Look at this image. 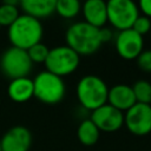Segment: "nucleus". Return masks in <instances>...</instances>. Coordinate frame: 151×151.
I'll list each match as a JSON object with an SVG mask.
<instances>
[{
	"mask_svg": "<svg viewBox=\"0 0 151 151\" xmlns=\"http://www.w3.org/2000/svg\"><path fill=\"white\" fill-rule=\"evenodd\" d=\"M124 124L134 136H145L151 132V105L136 103L124 114Z\"/></svg>",
	"mask_w": 151,
	"mask_h": 151,
	"instance_id": "6e6552de",
	"label": "nucleus"
},
{
	"mask_svg": "<svg viewBox=\"0 0 151 151\" xmlns=\"http://www.w3.org/2000/svg\"><path fill=\"white\" fill-rule=\"evenodd\" d=\"M81 11L85 22L96 28H101L107 22L106 2L103 0H87L83 5Z\"/></svg>",
	"mask_w": 151,
	"mask_h": 151,
	"instance_id": "ddd939ff",
	"label": "nucleus"
},
{
	"mask_svg": "<svg viewBox=\"0 0 151 151\" xmlns=\"http://www.w3.org/2000/svg\"><path fill=\"white\" fill-rule=\"evenodd\" d=\"M66 92L65 83L48 71H41L33 79V97L46 105H55L63 100Z\"/></svg>",
	"mask_w": 151,
	"mask_h": 151,
	"instance_id": "20e7f679",
	"label": "nucleus"
},
{
	"mask_svg": "<svg viewBox=\"0 0 151 151\" xmlns=\"http://www.w3.org/2000/svg\"><path fill=\"white\" fill-rule=\"evenodd\" d=\"M137 6H138V9L144 14V17L149 19L151 18V0H142Z\"/></svg>",
	"mask_w": 151,
	"mask_h": 151,
	"instance_id": "5701e85b",
	"label": "nucleus"
},
{
	"mask_svg": "<svg viewBox=\"0 0 151 151\" xmlns=\"http://www.w3.org/2000/svg\"><path fill=\"white\" fill-rule=\"evenodd\" d=\"M99 38H100L101 44H104V42L111 40V38H112V32L110 31V28L101 27V28H99Z\"/></svg>",
	"mask_w": 151,
	"mask_h": 151,
	"instance_id": "b1692460",
	"label": "nucleus"
},
{
	"mask_svg": "<svg viewBox=\"0 0 151 151\" xmlns=\"http://www.w3.org/2000/svg\"><path fill=\"white\" fill-rule=\"evenodd\" d=\"M76 93L80 105L87 110L93 111L107 104L109 87L98 76H84L77 84Z\"/></svg>",
	"mask_w": 151,
	"mask_h": 151,
	"instance_id": "7ed1b4c3",
	"label": "nucleus"
},
{
	"mask_svg": "<svg viewBox=\"0 0 151 151\" xmlns=\"http://www.w3.org/2000/svg\"><path fill=\"white\" fill-rule=\"evenodd\" d=\"M99 136H100V131L91 119H85L79 124L77 130V137L83 145L86 146L94 145L98 142Z\"/></svg>",
	"mask_w": 151,
	"mask_h": 151,
	"instance_id": "dca6fc26",
	"label": "nucleus"
},
{
	"mask_svg": "<svg viewBox=\"0 0 151 151\" xmlns=\"http://www.w3.org/2000/svg\"><path fill=\"white\" fill-rule=\"evenodd\" d=\"M137 65L145 72H151V50L143 51L137 58Z\"/></svg>",
	"mask_w": 151,
	"mask_h": 151,
	"instance_id": "4be33fe9",
	"label": "nucleus"
},
{
	"mask_svg": "<svg viewBox=\"0 0 151 151\" xmlns=\"http://www.w3.org/2000/svg\"><path fill=\"white\" fill-rule=\"evenodd\" d=\"M144 40L140 34L132 28L120 31L116 38V50L118 54L125 60L137 59L143 52Z\"/></svg>",
	"mask_w": 151,
	"mask_h": 151,
	"instance_id": "9d476101",
	"label": "nucleus"
},
{
	"mask_svg": "<svg viewBox=\"0 0 151 151\" xmlns=\"http://www.w3.org/2000/svg\"><path fill=\"white\" fill-rule=\"evenodd\" d=\"M8 97L15 103H25L33 97V80L28 77L11 80L7 87Z\"/></svg>",
	"mask_w": 151,
	"mask_h": 151,
	"instance_id": "2eb2a0df",
	"label": "nucleus"
},
{
	"mask_svg": "<svg viewBox=\"0 0 151 151\" xmlns=\"http://www.w3.org/2000/svg\"><path fill=\"white\" fill-rule=\"evenodd\" d=\"M8 39L13 47L27 51L33 45L40 42L44 28L41 21L27 14H21L8 27Z\"/></svg>",
	"mask_w": 151,
	"mask_h": 151,
	"instance_id": "f257e3e1",
	"label": "nucleus"
},
{
	"mask_svg": "<svg viewBox=\"0 0 151 151\" xmlns=\"http://www.w3.org/2000/svg\"><path fill=\"white\" fill-rule=\"evenodd\" d=\"M79 63L80 55L67 45H63L51 48L44 64L46 71L63 78L73 73L78 68Z\"/></svg>",
	"mask_w": 151,
	"mask_h": 151,
	"instance_id": "39448f33",
	"label": "nucleus"
},
{
	"mask_svg": "<svg viewBox=\"0 0 151 151\" xmlns=\"http://www.w3.org/2000/svg\"><path fill=\"white\" fill-rule=\"evenodd\" d=\"M81 11V5L78 0H55V12L65 18L72 19Z\"/></svg>",
	"mask_w": 151,
	"mask_h": 151,
	"instance_id": "a211bd4d",
	"label": "nucleus"
},
{
	"mask_svg": "<svg viewBox=\"0 0 151 151\" xmlns=\"http://www.w3.org/2000/svg\"><path fill=\"white\" fill-rule=\"evenodd\" d=\"M31 145L32 133L21 125L11 127L0 139L1 151H28Z\"/></svg>",
	"mask_w": 151,
	"mask_h": 151,
	"instance_id": "9b49d317",
	"label": "nucleus"
},
{
	"mask_svg": "<svg viewBox=\"0 0 151 151\" xmlns=\"http://www.w3.org/2000/svg\"><path fill=\"white\" fill-rule=\"evenodd\" d=\"M90 119L104 132H114L124 125V113L109 104L93 110Z\"/></svg>",
	"mask_w": 151,
	"mask_h": 151,
	"instance_id": "1a4fd4ad",
	"label": "nucleus"
},
{
	"mask_svg": "<svg viewBox=\"0 0 151 151\" xmlns=\"http://www.w3.org/2000/svg\"><path fill=\"white\" fill-rule=\"evenodd\" d=\"M18 1H4L0 5V27H9L20 15L18 9Z\"/></svg>",
	"mask_w": 151,
	"mask_h": 151,
	"instance_id": "f3484780",
	"label": "nucleus"
},
{
	"mask_svg": "<svg viewBox=\"0 0 151 151\" xmlns=\"http://www.w3.org/2000/svg\"><path fill=\"white\" fill-rule=\"evenodd\" d=\"M107 104L122 112L131 109L136 104V98L131 86L125 84L113 85L111 88H109Z\"/></svg>",
	"mask_w": 151,
	"mask_h": 151,
	"instance_id": "f8f14e48",
	"label": "nucleus"
},
{
	"mask_svg": "<svg viewBox=\"0 0 151 151\" xmlns=\"http://www.w3.org/2000/svg\"><path fill=\"white\" fill-rule=\"evenodd\" d=\"M136 103L150 104L151 103V83L147 80H137L131 86Z\"/></svg>",
	"mask_w": 151,
	"mask_h": 151,
	"instance_id": "6ab92c4d",
	"label": "nucleus"
},
{
	"mask_svg": "<svg viewBox=\"0 0 151 151\" xmlns=\"http://www.w3.org/2000/svg\"><path fill=\"white\" fill-rule=\"evenodd\" d=\"M0 151H1V146H0Z\"/></svg>",
	"mask_w": 151,
	"mask_h": 151,
	"instance_id": "393cba45",
	"label": "nucleus"
},
{
	"mask_svg": "<svg viewBox=\"0 0 151 151\" xmlns=\"http://www.w3.org/2000/svg\"><path fill=\"white\" fill-rule=\"evenodd\" d=\"M66 45L79 55L94 53L101 46L99 28H96L85 21L72 24L65 34Z\"/></svg>",
	"mask_w": 151,
	"mask_h": 151,
	"instance_id": "f03ea898",
	"label": "nucleus"
},
{
	"mask_svg": "<svg viewBox=\"0 0 151 151\" xmlns=\"http://www.w3.org/2000/svg\"><path fill=\"white\" fill-rule=\"evenodd\" d=\"M131 28L134 32H137L138 34H140L143 37L144 34H146V33L150 32V29H151V20L149 18L144 17V15H139L136 19V21L133 22V25H132Z\"/></svg>",
	"mask_w": 151,
	"mask_h": 151,
	"instance_id": "412c9836",
	"label": "nucleus"
},
{
	"mask_svg": "<svg viewBox=\"0 0 151 151\" xmlns=\"http://www.w3.org/2000/svg\"><path fill=\"white\" fill-rule=\"evenodd\" d=\"M48 52H50V48L42 42H38L27 50V54L33 64L34 63L35 64L45 63V60L48 55Z\"/></svg>",
	"mask_w": 151,
	"mask_h": 151,
	"instance_id": "aec40b11",
	"label": "nucleus"
},
{
	"mask_svg": "<svg viewBox=\"0 0 151 151\" xmlns=\"http://www.w3.org/2000/svg\"><path fill=\"white\" fill-rule=\"evenodd\" d=\"M107 21L119 32L130 29L139 17V9L132 0H110L106 2Z\"/></svg>",
	"mask_w": 151,
	"mask_h": 151,
	"instance_id": "0eeeda50",
	"label": "nucleus"
},
{
	"mask_svg": "<svg viewBox=\"0 0 151 151\" xmlns=\"http://www.w3.org/2000/svg\"><path fill=\"white\" fill-rule=\"evenodd\" d=\"M33 63L31 61L27 51L18 47H8L0 58L1 72L11 80L24 78L32 71Z\"/></svg>",
	"mask_w": 151,
	"mask_h": 151,
	"instance_id": "423d86ee",
	"label": "nucleus"
},
{
	"mask_svg": "<svg viewBox=\"0 0 151 151\" xmlns=\"http://www.w3.org/2000/svg\"><path fill=\"white\" fill-rule=\"evenodd\" d=\"M19 6L25 14L38 20L47 18L55 12V0H22Z\"/></svg>",
	"mask_w": 151,
	"mask_h": 151,
	"instance_id": "4468645a",
	"label": "nucleus"
}]
</instances>
